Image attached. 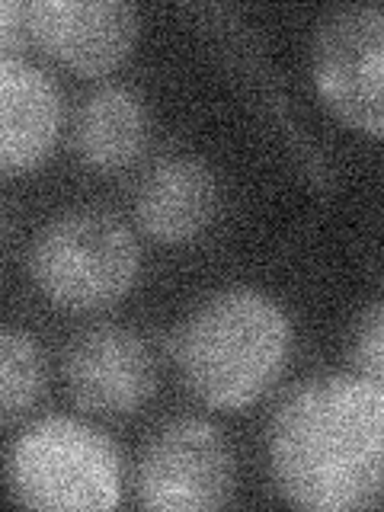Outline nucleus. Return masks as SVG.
Instances as JSON below:
<instances>
[{
  "instance_id": "nucleus-12",
  "label": "nucleus",
  "mask_w": 384,
  "mask_h": 512,
  "mask_svg": "<svg viewBox=\"0 0 384 512\" xmlns=\"http://www.w3.org/2000/svg\"><path fill=\"white\" fill-rule=\"evenodd\" d=\"M45 388V359L29 333L0 324V426H10L36 407Z\"/></svg>"
},
{
  "instance_id": "nucleus-2",
  "label": "nucleus",
  "mask_w": 384,
  "mask_h": 512,
  "mask_svg": "<svg viewBox=\"0 0 384 512\" xmlns=\"http://www.w3.org/2000/svg\"><path fill=\"white\" fill-rule=\"evenodd\" d=\"M170 352L202 404L240 410L282 378L292 356V320L269 295L228 288L176 327Z\"/></svg>"
},
{
  "instance_id": "nucleus-4",
  "label": "nucleus",
  "mask_w": 384,
  "mask_h": 512,
  "mask_svg": "<svg viewBox=\"0 0 384 512\" xmlns=\"http://www.w3.org/2000/svg\"><path fill=\"white\" fill-rule=\"evenodd\" d=\"M141 269L135 234L116 215L68 212L29 250V276L64 311H100L132 292Z\"/></svg>"
},
{
  "instance_id": "nucleus-11",
  "label": "nucleus",
  "mask_w": 384,
  "mask_h": 512,
  "mask_svg": "<svg viewBox=\"0 0 384 512\" xmlns=\"http://www.w3.org/2000/svg\"><path fill=\"white\" fill-rule=\"evenodd\" d=\"M148 112L132 87L106 84L80 103L74 116V148L96 170H122L144 151Z\"/></svg>"
},
{
  "instance_id": "nucleus-9",
  "label": "nucleus",
  "mask_w": 384,
  "mask_h": 512,
  "mask_svg": "<svg viewBox=\"0 0 384 512\" xmlns=\"http://www.w3.org/2000/svg\"><path fill=\"white\" fill-rule=\"evenodd\" d=\"M61 116L55 80L20 55H0V173L39 167L55 148Z\"/></svg>"
},
{
  "instance_id": "nucleus-6",
  "label": "nucleus",
  "mask_w": 384,
  "mask_h": 512,
  "mask_svg": "<svg viewBox=\"0 0 384 512\" xmlns=\"http://www.w3.org/2000/svg\"><path fill=\"white\" fill-rule=\"evenodd\" d=\"M384 13L375 4L336 7L314 36V84L346 125L378 138L384 128Z\"/></svg>"
},
{
  "instance_id": "nucleus-1",
  "label": "nucleus",
  "mask_w": 384,
  "mask_h": 512,
  "mask_svg": "<svg viewBox=\"0 0 384 512\" xmlns=\"http://www.w3.org/2000/svg\"><path fill=\"white\" fill-rule=\"evenodd\" d=\"M384 388L352 372L288 391L269 423L272 484L298 509L359 512L381 500Z\"/></svg>"
},
{
  "instance_id": "nucleus-5",
  "label": "nucleus",
  "mask_w": 384,
  "mask_h": 512,
  "mask_svg": "<svg viewBox=\"0 0 384 512\" xmlns=\"http://www.w3.org/2000/svg\"><path fill=\"white\" fill-rule=\"evenodd\" d=\"M234 477V452L221 432L199 416H180L141 448L135 490L144 509L199 512L228 506Z\"/></svg>"
},
{
  "instance_id": "nucleus-8",
  "label": "nucleus",
  "mask_w": 384,
  "mask_h": 512,
  "mask_svg": "<svg viewBox=\"0 0 384 512\" xmlns=\"http://www.w3.org/2000/svg\"><path fill=\"white\" fill-rule=\"evenodd\" d=\"M138 10L125 0H36L26 29L48 58L77 74H106L138 39Z\"/></svg>"
},
{
  "instance_id": "nucleus-10",
  "label": "nucleus",
  "mask_w": 384,
  "mask_h": 512,
  "mask_svg": "<svg viewBox=\"0 0 384 512\" xmlns=\"http://www.w3.org/2000/svg\"><path fill=\"white\" fill-rule=\"evenodd\" d=\"M218 183L212 170L192 157H170L144 176L138 189V224L160 244L199 237L215 218Z\"/></svg>"
},
{
  "instance_id": "nucleus-7",
  "label": "nucleus",
  "mask_w": 384,
  "mask_h": 512,
  "mask_svg": "<svg viewBox=\"0 0 384 512\" xmlns=\"http://www.w3.org/2000/svg\"><path fill=\"white\" fill-rule=\"evenodd\" d=\"M64 384L71 400L96 416L138 413L157 391V362L141 333L122 324H96L64 349Z\"/></svg>"
},
{
  "instance_id": "nucleus-13",
  "label": "nucleus",
  "mask_w": 384,
  "mask_h": 512,
  "mask_svg": "<svg viewBox=\"0 0 384 512\" xmlns=\"http://www.w3.org/2000/svg\"><path fill=\"white\" fill-rule=\"evenodd\" d=\"M349 362H352V375H359V378L384 388V311H381V301H375L372 308L365 311V317L359 320L356 336H352V346H349Z\"/></svg>"
},
{
  "instance_id": "nucleus-3",
  "label": "nucleus",
  "mask_w": 384,
  "mask_h": 512,
  "mask_svg": "<svg viewBox=\"0 0 384 512\" xmlns=\"http://www.w3.org/2000/svg\"><path fill=\"white\" fill-rule=\"evenodd\" d=\"M7 490L26 509H116L122 500L119 448L84 420L42 416L10 445Z\"/></svg>"
}]
</instances>
